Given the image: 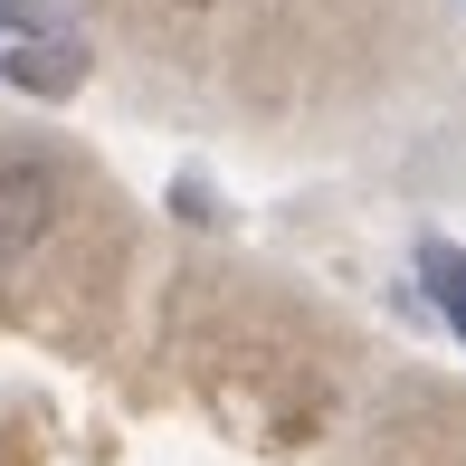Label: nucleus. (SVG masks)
Instances as JSON below:
<instances>
[{"mask_svg":"<svg viewBox=\"0 0 466 466\" xmlns=\"http://www.w3.org/2000/svg\"><path fill=\"white\" fill-rule=\"evenodd\" d=\"M172 10H209V0H172Z\"/></svg>","mask_w":466,"mask_h":466,"instance_id":"obj_4","label":"nucleus"},{"mask_svg":"<svg viewBox=\"0 0 466 466\" xmlns=\"http://www.w3.org/2000/svg\"><path fill=\"white\" fill-rule=\"evenodd\" d=\"M57 228V172L38 153H0V267H19Z\"/></svg>","mask_w":466,"mask_h":466,"instance_id":"obj_1","label":"nucleus"},{"mask_svg":"<svg viewBox=\"0 0 466 466\" xmlns=\"http://www.w3.org/2000/svg\"><path fill=\"white\" fill-rule=\"evenodd\" d=\"M76 76H86V48H76L67 29H48V38H29V29H19L10 48H0V86H29V96H67Z\"/></svg>","mask_w":466,"mask_h":466,"instance_id":"obj_2","label":"nucleus"},{"mask_svg":"<svg viewBox=\"0 0 466 466\" xmlns=\"http://www.w3.org/2000/svg\"><path fill=\"white\" fill-rule=\"evenodd\" d=\"M419 277H429L438 314H448V324H457V343H466V248H448V238H419Z\"/></svg>","mask_w":466,"mask_h":466,"instance_id":"obj_3","label":"nucleus"}]
</instances>
